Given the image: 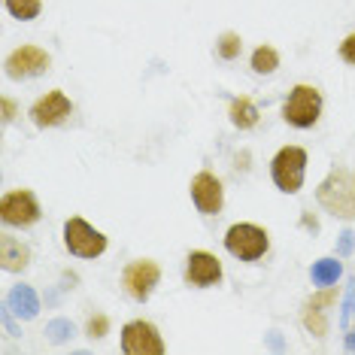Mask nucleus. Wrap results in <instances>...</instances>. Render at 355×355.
I'll return each mask as SVG.
<instances>
[{"label": "nucleus", "mask_w": 355, "mask_h": 355, "mask_svg": "<svg viewBox=\"0 0 355 355\" xmlns=\"http://www.w3.org/2000/svg\"><path fill=\"white\" fill-rule=\"evenodd\" d=\"M319 207L334 219H355V173L346 167H334L316 189Z\"/></svg>", "instance_id": "obj_1"}, {"label": "nucleus", "mask_w": 355, "mask_h": 355, "mask_svg": "<svg viewBox=\"0 0 355 355\" xmlns=\"http://www.w3.org/2000/svg\"><path fill=\"white\" fill-rule=\"evenodd\" d=\"M322 92L310 83H297L288 98L282 101V122L297 128V131H306V128H316L319 119H322Z\"/></svg>", "instance_id": "obj_2"}, {"label": "nucleus", "mask_w": 355, "mask_h": 355, "mask_svg": "<svg viewBox=\"0 0 355 355\" xmlns=\"http://www.w3.org/2000/svg\"><path fill=\"white\" fill-rule=\"evenodd\" d=\"M225 249H228V255H234L237 261H258V258L268 255L270 237L261 225L237 222L225 231Z\"/></svg>", "instance_id": "obj_3"}, {"label": "nucleus", "mask_w": 355, "mask_h": 355, "mask_svg": "<svg viewBox=\"0 0 355 355\" xmlns=\"http://www.w3.org/2000/svg\"><path fill=\"white\" fill-rule=\"evenodd\" d=\"M306 176V149L282 146L270 161V180L282 195H297Z\"/></svg>", "instance_id": "obj_4"}, {"label": "nucleus", "mask_w": 355, "mask_h": 355, "mask_svg": "<svg viewBox=\"0 0 355 355\" xmlns=\"http://www.w3.org/2000/svg\"><path fill=\"white\" fill-rule=\"evenodd\" d=\"M64 246H67L70 255L94 261V258L107 252V234L98 231L94 225H88L83 216H70L64 222Z\"/></svg>", "instance_id": "obj_5"}, {"label": "nucleus", "mask_w": 355, "mask_h": 355, "mask_svg": "<svg viewBox=\"0 0 355 355\" xmlns=\"http://www.w3.org/2000/svg\"><path fill=\"white\" fill-rule=\"evenodd\" d=\"M43 216L40 200L31 189H15L0 198V222L10 228H34Z\"/></svg>", "instance_id": "obj_6"}, {"label": "nucleus", "mask_w": 355, "mask_h": 355, "mask_svg": "<svg viewBox=\"0 0 355 355\" xmlns=\"http://www.w3.org/2000/svg\"><path fill=\"white\" fill-rule=\"evenodd\" d=\"M158 282H161V268L152 258H137V261L125 264V270H122V288L137 304L149 301L152 292L158 288Z\"/></svg>", "instance_id": "obj_7"}, {"label": "nucleus", "mask_w": 355, "mask_h": 355, "mask_svg": "<svg viewBox=\"0 0 355 355\" xmlns=\"http://www.w3.org/2000/svg\"><path fill=\"white\" fill-rule=\"evenodd\" d=\"M122 352L125 355H164L167 343L161 331L146 319H131L122 328Z\"/></svg>", "instance_id": "obj_8"}, {"label": "nucleus", "mask_w": 355, "mask_h": 355, "mask_svg": "<svg viewBox=\"0 0 355 355\" xmlns=\"http://www.w3.org/2000/svg\"><path fill=\"white\" fill-rule=\"evenodd\" d=\"M28 116H31V122H34L37 128H43V131L46 128H58L73 116V101H70L61 88H52V92L40 94V98L31 103Z\"/></svg>", "instance_id": "obj_9"}, {"label": "nucleus", "mask_w": 355, "mask_h": 355, "mask_svg": "<svg viewBox=\"0 0 355 355\" xmlns=\"http://www.w3.org/2000/svg\"><path fill=\"white\" fill-rule=\"evenodd\" d=\"M337 297H340V288H337V286H325V288L313 292L304 301L301 322H304V328L310 331L313 337H319V340H325V337H328V313H331V306L337 304Z\"/></svg>", "instance_id": "obj_10"}, {"label": "nucleus", "mask_w": 355, "mask_h": 355, "mask_svg": "<svg viewBox=\"0 0 355 355\" xmlns=\"http://www.w3.org/2000/svg\"><path fill=\"white\" fill-rule=\"evenodd\" d=\"M3 67H6V76L10 79H34V76H43L46 70L52 67V55L34 43H25L6 55Z\"/></svg>", "instance_id": "obj_11"}, {"label": "nucleus", "mask_w": 355, "mask_h": 355, "mask_svg": "<svg viewBox=\"0 0 355 355\" xmlns=\"http://www.w3.org/2000/svg\"><path fill=\"white\" fill-rule=\"evenodd\" d=\"M189 191H191V200H195V207H198L200 216H219L222 213V207H225V185H222V180L216 173H209V171L195 173V176H191Z\"/></svg>", "instance_id": "obj_12"}, {"label": "nucleus", "mask_w": 355, "mask_h": 355, "mask_svg": "<svg viewBox=\"0 0 355 355\" xmlns=\"http://www.w3.org/2000/svg\"><path fill=\"white\" fill-rule=\"evenodd\" d=\"M225 277L222 261L207 249H195L185 258V286L191 288H209V286H219Z\"/></svg>", "instance_id": "obj_13"}, {"label": "nucleus", "mask_w": 355, "mask_h": 355, "mask_svg": "<svg viewBox=\"0 0 355 355\" xmlns=\"http://www.w3.org/2000/svg\"><path fill=\"white\" fill-rule=\"evenodd\" d=\"M0 264L6 273H21L31 264V249L12 234H0Z\"/></svg>", "instance_id": "obj_14"}, {"label": "nucleus", "mask_w": 355, "mask_h": 355, "mask_svg": "<svg viewBox=\"0 0 355 355\" xmlns=\"http://www.w3.org/2000/svg\"><path fill=\"white\" fill-rule=\"evenodd\" d=\"M228 119H231V125L237 128V131H252V128L258 125V119H261V112H258V107H255V101H252V98L240 94V98H234V101H231Z\"/></svg>", "instance_id": "obj_15"}, {"label": "nucleus", "mask_w": 355, "mask_h": 355, "mask_svg": "<svg viewBox=\"0 0 355 355\" xmlns=\"http://www.w3.org/2000/svg\"><path fill=\"white\" fill-rule=\"evenodd\" d=\"M310 277H313V286H319V288L337 286V279L343 277V264L337 261V258H319V261L313 264Z\"/></svg>", "instance_id": "obj_16"}, {"label": "nucleus", "mask_w": 355, "mask_h": 355, "mask_svg": "<svg viewBox=\"0 0 355 355\" xmlns=\"http://www.w3.org/2000/svg\"><path fill=\"white\" fill-rule=\"evenodd\" d=\"M10 310H15L21 319H34L37 310H40V301L28 286H15L12 295H10Z\"/></svg>", "instance_id": "obj_17"}, {"label": "nucleus", "mask_w": 355, "mask_h": 355, "mask_svg": "<svg viewBox=\"0 0 355 355\" xmlns=\"http://www.w3.org/2000/svg\"><path fill=\"white\" fill-rule=\"evenodd\" d=\"M249 64H252V70L258 76H270V73H277V67H279V52L273 49V46H258V49L252 52V58H249Z\"/></svg>", "instance_id": "obj_18"}, {"label": "nucleus", "mask_w": 355, "mask_h": 355, "mask_svg": "<svg viewBox=\"0 0 355 355\" xmlns=\"http://www.w3.org/2000/svg\"><path fill=\"white\" fill-rule=\"evenodd\" d=\"M240 52H243V37L237 34V31H225L216 40V55H219L222 61H237Z\"/></svg>", "instance_id": "obj_19"}, {"label": "nucleus", "mask_w": 355, "mask_h": 355, "mask_svg": "<svg viewBox=\"0 0 355 355\" xmlns=\"http://www.w3.org/2000/svg\"><path fill=\"white\" fill-rule=\"evenodd\" d=\"M6 12L19 21H34L40 12H43V0H3Z\"/></svg>", "instance_id": "obj_20"}, {"label": "nucleus", "mask_w": 355, "mask_h": 355, "mask_svg": "<svg viewBox=\"0 0 355 355\" xmlns=\"http://www.w3.org/2000/svg\"><path fill=\"white\" fill-rule=\"evenodd\" d=\"M85 334L92 337V340H103V337L110 334V316H103V313H94V316L85 322Z\"/></svg>", "instance_id": "obj_21"}, {"label": "nucleus", "mask_w": 355, "mask_h": 355, "mask_svg": "<svg viewBox=\"0 0 355 355\" xmlns=\"http://www.w3.org/2000/svg\"><path fill=\"white\" fill-rule=\"evenodd\" d=\"M337 52H340V58H343L346 64H352V67H355V34H346Z\"/></svg>", "instance_id": "obj_22"}, {"label": "nucleus", "mask_w": 355, "mask_h": 355, "mask_svg": "<svg viewBox=\"0 0 355 355\" xmlns=\"http://www.w3.org/2000/svg\"><path fill=\"white\" fill-rule=\"evenodd\" d=\"M0 107H3V125H10L15 116H19V103H15L10 94H3V101H0Z\"/></svg>", "instance_id": "obj_23"}, {"label": "nucleus", "mask_w": 355, "mask_h": 355, "mask_svg": "<svg viewBox=\"0 0 355 355\" xmlns=\"http://www.w3.org/2000/svg\"><path fill=\"white\" fill-rule=\"evenodd\" d=\"M352 237H355L352 231H343V234H340V255H346V252L352 249Z\"/></svg>", "instance_id": "obj_24"}, {"label": "nucleus", "mask_w": 355, "mask_h": 355, "mask_svg": "<svg viewBox=\"0 0 355 355\" xmlns=\"http://www.w3.org/2000/svg\"><path fill=\"white\" fill-rule=\"evenodd\" d=\"M301 225H304L306 231H313V234L319 231V222H316V219H310V213H304V216H301Z\"/></svg>", "instance_id": "obj_25"}]
</instances>
